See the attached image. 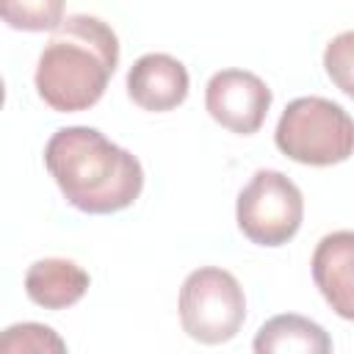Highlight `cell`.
Returning a JSON list of instances; mask_svg holds the SVG:
<instances>
[{"label": "cell", "mask_w": 354, "mask_h": 354, "mask_svg": "<svg viewBox=\"0 0 354 354\" xmlns=\"http://www.w3.org/2000/svg\"><path fill=\"white\" fill-rule=\"evenodd\" d=\"M44 166L64 199L91 216L130 207L144 188L141 160L86 124L55 130L44 147Z\"/></svg>", "instance_id": "6da1fadb"}, {"label": "cell", "mask_w": 354, "mask_h": 354, "mask_svg": "<svg viewBox=\"0 0 354 354\" xmlns=\"http://www.w3.org/2000/svg\"><path fill=\"white\" fill-rule=\"evenodd\" d=\"M36 64V91L58 113L97 105L119 64V39L100 17L72 14L50 30Z\"/></svg>", "instance_id": "7a4b0ae2"}, {"label": "cell", "mask_w": 354, "mask_h": 354, "mask_svg": "<svg viewBox=\"0 0 354 354\" xmlns=\"http://www.w3.org/2000/svg\"><path fill=\"white\" fill-rule=\"evenodd\" d=\"M274 141L282 155L304 166H332L348 160L354 149V122L346 108L326 97H299L285 105Z\"/></svg>", "instance_id": "3957f363"}, {"label": "cell", "mask_w": 354, "mask_h": 354, "mask_svg": "<svg viewBox=\"0 0 354 354\" xmlns=\"http://www.w3.org/2000/svg\"><path fill=\"white\" fill-rule=\"evenodd\" d=\"M246 321L241 282L216 266L196 268L180 288V324L191 340L218 346L232 340Z\"/></svg>", "instance_id": "277c9868"}, {"label": "cell", "mask_w": 354, "mask_h": 354, "mask_svg": "<svg viewBox=\"0 0 354 354\" xmlns=\"http://www.w3.org/2000/svg\"><path fill=\"white\" fill-rule=\"evenodd\" d=\"M304 218V196L299 185L274 169H260L243 185L235 205L238 230L257 246L288 243Z\"/></svg>", "instance_id": "5b68a950"}, {"label": "cell", "mask_w": 354, "mask_h": 354, "mask_svg": "<svg viewBox=\"0 0 354 354\" xmlns=\"http://www.w3.org/2000/svg\"><path fill=\"white\" fill-rule=\"evenodd\" d=\"M205 108L230 133L252 136L271 108V88L246 69H221L205 86Z\"/></svg>", "instance_id": "8992f818"}, {"label": "cell", "mask_w": 354, "mask_h": 354, "mask_svg": "<svg viewBox=\"0 0 354 354\" xmlns=\"http://www.w3.org/2000/svg\"><path fill=\"white\" fill-rule=\"evenodd\" d=\"M188 69L183 61L166 53L141 55L127 72V94L130 100L152 113L174 111L188 97Z\"/></svg>", "instance_id": "52a82bcc"}, {"label": "cell", "mask_w": 354, "mask_h": 354, "mask_svg": "<svg viewBox=\"0 0 354 354\" xmlns=\"http://www.w3.org/2000/svg\"><path fill=\"white\" fill-rule=\"evenodd\" d=\"M313 279L329 307L351 321L354 318V235L348 230L329 232L313 252Z\"/></svg>", "instance_id": "ba28073f"}, {"label": "cell", "mask_w": 354, "mask_h": 354, "mask_svg": "<svg viewBox=\"0 0 354 354\" xmlns=\"http://www.w3.org/2000/svg\"><path fill=\"white\" fill-rule=\"evenodd\" d=\"M88 290V274L66 257H44L25 271V293L44 310H66Z\"/></svg>", "instance_id": "9c48e42d"}, {"label": "cell", "mask_w": 354, "mask_h": 354, "mask_svg": "<svg viewBox=\"0 0 354 354\" xmlns=\"http://www.w3.org/2000/svg\"><path fill=\"white\" fill-rule=\"evenodd\" d=\"M252 348L257 354H329L332 340L321 324L296 313H285L274 315L257 329Z\"/></svg>", "instance_id": "30bf717a"}, {"label": "cell", "mask_w": 354, "mask_h": 354, "mask_svg": "<svg viewBox=\"0 0 354 354\" xmlns=\"http://www.w3.org/2000/svg\"><path fill=\"white\" fill-rule=\"evenodd\" d=\"M64 19V0H0V22L14 30H55Z\"/></svg>", "instance_id": "8fae6325"}, {"label": "cell", "mask_w": 354, "mask_h": 354, "mask_svg": "<svg viewBox=\"0 0 354 354\" xmlns=\"http://www.w3.org/2000/svg\"><path fill=\"white\" fill-rule=\"evenodd\" d=\"M66 343L47 324L25 321L0 332V354H64Z\"/></svg>", "instance_id": "7c38bea8"}, {"label": "cell", "mask_w": 354, "mask_h": 354, "mask_svg": "<svg viewBox=\"0 0 354 354\" xmlns=\"http://www.w3.org/2000/svg\"><path fill=\"white\" fill-rule=\"evenodd\" d=\"M351 39H354V36L346 30V33H340L337 39H332L329 47H326V53H324L326 75H329L346 94H351V77H348V72H351Z\"/></svg>", "instance_id": "4fadbf2b"}, {"label": "cell", "mask_w": 354, "mask_h": 354, "mask_svg": "<svg viewBox=\"0 0 354 354\" xmlns=\"http://www.w3.org/2000/svg\"><path fill=\"white\" fill-rule=\"evenodd\" d=\"M3 102H6V83H3V77H0V108H3Z\"/></svg>", "instance_id": "5bb4252c"}]
</instances>
